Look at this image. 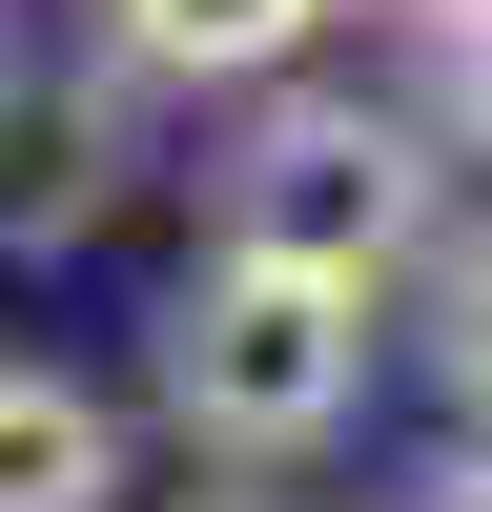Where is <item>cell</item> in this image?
I'll return each instance as SVG.
<instances>
[{
	"label": "cell",
	"instance_id": "cell-4",
	"mask_svg": "<svg viewBox=\"0 0 492 512\" xmlns=\"http://www.w3.org/2000/svg\"><path fill=\"white\" fill-rule=\"evenodd\" d=\"M328 0H103V62L123 82H287Z\"/></svg>",
	"mask_w": 492,
	"mask_h": 512
},
{
	"label": "cell",
	"instance_id": "cell-3",
	"mask_svg": "<svg viewBox=\"0 0 492 512\" xmlns=\"http://www.w3.org/2000/svg\"><path fill=\"white\" fill-rule=\"evenodd\" d=\"M123 185V103L103 82H0V246H82Z\"/></svg>",
	"mask_w": 492,
	"mask_h": 512
},
{
	"label": "cell",
	"instance_id": "cell-1",
	"mask_svg": "<svg viewBox=\"0 0 492 512\" xmlns=\"http://www.w3.org/2000/svg\"><path fill=\"white\" fill-rule=\"evenodd\" d=\"M369 410V287L267 267V246H205L185 308H164V431L226 451V472H308Z\"/></svg>",
	"mask_w": 492,
	"mask_h": 512
},
{
	"label": "cell",
	"instance_id": "cell-7",
	"mask_svg": "<svg viewBox=\"0 0 492 512\" xmlns=\"http://www.w3.org/2000/svg\"><path fill=\"white\" fill-rule=\"evenodd\" d=\"M431 21V144H492V0H410Z\"/></svg>",
	"mask_w": 492,
	"mask_h": 512
},
{
	"label": "cell",
	"instance_id": "cell-9",
	"mask_svg": "<svg viewBox=\"0 0 492 512\" xmlns=\"http://www.w3.org/2000/svg\"><path fill=\"white\" fill-rule=\"evenodd\" d=\"M185 512H287V492H185Z\"/></svg>",
	"mask_w": 492,
	"mask_h": 512
},
{
	"label": "cell",
	"instance_id": "cell-2",
	"mask_svg": "<svg viewBox=\"0 0 492 512\" xmlns=\"http://www.w3.org/2000/svg\"><path fill=\"white\" fill-rule=\"evenodd\" d=\"M205 246H267V267H328V287L390 308V267H431V123H390V103H267L205 164Z\"/></svg>",
	"mask_w": 492,
	"mask_h": 512
},
{
	"label": "cell",
	"instance_id": "cell-8",
	"mask_svg": "<svg viewBox=\"0 0 492 512\" xmlns=\"http://www.w3.org/2000/svg\"><path fill=\"white\" fill-rule=\"evenodd\" d=\"M390 512H492V431H472V451H431V472H410Z\"/></svg>",
	"mask_w": 492,
	"mask_h": 512
},
{
	"label": "cell",
	"instance_id": "cell-5",
	"mask_svg": "<svg viewBox=\"0 0 492 512\" xmlns=\"http://www.w3.org/2000/svg\"><path fill=\"white\" fill-rule=\"evenodd\" d=\"M0 512H123V410L82 369H0Z\"/></svg>",
	"mask_w": 492,
	"mask_h": 512
},
{
	"label": "cell",
	"instance_id": "cell-6",
	"mask_svg": "<svg viewBox=\"0 0 492 512\" xmlns=\"http://www.w3.org/2000/svg\"><path fill=\"white\" fill-rule=\"evenodd\" d=\"M431 369H451V410L492 431V226H451V246H431Z\"/></svg>",
	"mask_w": 492,
	"mask_h": 512
}]
</instances>
